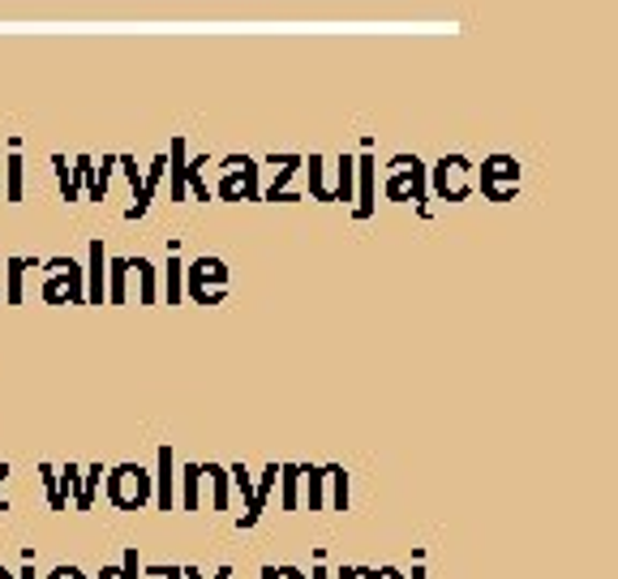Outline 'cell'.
Segmentation results:
<instances>
[{"label": "cell", "instance_id": "1", "mask_svg": "<svg viewBox=\"0 0 618 579\" xmlns=\"http://www.w3.org/2000/svg\"><path fill=\"white\" fill-rule=\"evenodd\" d=\"M391 202H412L430 220V168L417 155H391L387 159V180H383Z\"/></svg>", "mask_w": 618, "mask_h": 579}, {"label": "cell", "instance_id": "2", "mask_svg": "<svg viewBox=\"0 0 618 579\" xmlns=\"http://www.w3.org/2000/svg\"><path fill=\"white\" fill-rule=\"evenodd\" d=\"M228 288H232V270L216 254H202V258H194L185 267V297L194 305H223Z\"/></svg>", "mask_w": 618, "mask_h": 579}, {"label": "cell", "instance_id": "3", "mask_svg": "<svg viewBox=\"0 0 618 579\" xmlns=\"http://www.w3.org/2000/svg\"><path fill=\"white\" fill-rule=\"evenodd\" d=\"M40 267H44L40 297H44L47 305H87V270L78 267L74 258L56 254V258H47Z\"/></svg>", "mask_w": 618, "mask_h": 579}, {"label": "cell", "instance_id": "4", "mask_svg": "<svg viewBox=\"0 0 618 579\" xmlns=\"http://www.w3.org/2000/svg\"><path fill=\"white\" fill-rule=\"evenodd\" d=\"M108 477V502L117 506V511H142L146 502H155V481H151V472L142 468V464H117L112 472H103Z\"/></svg>", "mask_w": 618, "mask_h": 579}, {"label": "cell", "instance_id": "5", "mask_svg": "<svg viewBox=\"0 0 618 579\" xmlns=\"http://www.w3.org/2000/svg\"><path fill=\"white\" fill-rule=\"evenodd\" d=\"M223 202H263L258 185V159L254 155H223L220 159V185L211 189Z\"/></svg>", "mask_w": 618, "mask_h": 579}, {"label": "cell", "instance_id": "6", "mask_svg": "<svg viewBox=\"0 0 618 579\" xmlns=\"http://www.w3.org/2000/svg\"><path fill=\"white\" fill-rule=\"evenodd\" d=\"M473 159L468 155H442L439 164L430 168V193L439 198V202H464V198H473Z\"/></svg>", "mask_w": 618, "mask_h": 579}, {"label": "cell", "instance_id": "7", "mask_svg": "<svg viewBox=\"0 0 618 579\" xmlns=\"http://www.w3.org/2000/svg\"><path fill=\"white\" fill-rule=\"evenodd\" d=\"M520 159L516 155H507V151H498V155H486L482 159V172H473V185H482V193H486L489 202H511L516 193H520Z\"/></svg>", "mask_w": 618, "mask_h": 579}, {"label": "cell", "instance_id": "8", "mask_svg": "<svg viewBox=\"0 0 618 579\" xmlns=\"http://www.w3.org/2000/svg\"><path fill=\"white\" fill-rule=\"evenodd\" d=\"M374 211H378V164H374V142L361 137L356 180H353V215L365 223V220H374Z\"/></svg>", "mask_w": 618, "mask_h": 579}, {"label": "cell", "instance_id": "9", "mask_svg": "<svg viewBox=\"0 0 618 579\" xmlns=\"http://www.w3.org/2000/svg\"><path fill=\"white\" fill-rule=\"evenodd\" d=\"M301 164H306V155H297V151H288V155H271V168H279V172H275V180L263 189V202H301V193L288 189L293 177L301 172Z\"/></svg>", "mask_w": 618, "mask_h": 579}, {"label": "cell", "instance_id": "10", "mask_svg": "<svg viewBox=\"0 0 618 579\" xmlns=\"http://www.w3.org/2000/svg\"><path fill=\"white\" fill-rule=\"evenodd\" d=\"M164 177H168V151H159V155L151 159V168L142 172V185H137V193H133V207L125 211V220H142V215L151 211V202H155Z\"/></svg>", "mask_w": 618, "mask_h": 579}, {"label": "cell", "instance_id": "11", "mask_svg": "<svg viewBox=\"0 0 618 579\" xmlns=\"http://www.w3.org/2000/svg\"><path fill=\"white\" fill-rule=\"evenodd\" d=\"M155 506L159 511H173L177 506V459H173V446L164 443L155 455Z\"/></svg>", "mask_w": 618, "mask_h": 579}, {"label": "cell", "instance_id": "12", "mask_svg": "<svg viewBox=\"0 0 618 579\" xmlns=\"http://www.w3.org/2000/svg\"><path fill=\"white\" fill-rule=\"evenodd\" d=\"M26 270H40V263H35L31 254L4 258V288H0L4 305H22V301H26Z\"/></svg>", "mask_w": 618, "mask_h": 579}, {"label": "cell", "instance_id": "13", "mask_svg": "<svg viewBox=\"0 0 618 579\" xmlns=\"http://www.w3.org/2000/svg\"><path fill=\"white\" fill-rule=\"evenodd\" d=\"M275 481H279V464L271 459L263 468V477L254 481V498L245 502V511L236 515V528H254L258 520H263V511H266V498H271V490H275Z\"/></svg>", "mask_w": 618, "mask_h": 579}, {"label": "cell", "instance_id": "14", "mask_svg": "<svg viewBox=\"0 0 618 579\" xmlns=\"http://www.w3.org/2000/svg\"><path fill=\"white\" fill-rule=\"evenodd\" d=\"M4 202H22L26 193V164H22V137H9V155H4Z\"/></svg>", "mask_w": 618, "mask_h": 579}, {"label": "cell", "instance_id": "15", "mask_svg": "<svg viewBox=\"0 0 618 579\" xmlns=\"http://www.w3.org/2000/svg\"><path fill=\"white\" fill-rule=\"evenodd\" d=\"M82 270H87V305H103L108 301V288H103V279H108V254H103V241L99 236L90 241V263Z\"/></svg>", "mask_w": 618, "mask_h": 579}, {"label": "cell", "instance_id": "16", "mask_svg": "<svg viewBox=\"0 0 618 579\" xmlns=\"http://www.w3.org/2000/svg\"><path fill=\"white\" fill-rule=\"evenodd\" d=\"M164 305L185 301V263H180V241H168V263H164Z\"/></svg>", "mask_w": 618, "mask_h": 579}, {"label": "cell", "instance_id": "17", "mask_svg": "<svg viewBox=\"0 0 618 579\" xmlns=\"http://www.w3.org/2000/svg\"><path fill=\"white\" fill-rule=\"evenodd\" d=\"M301 502L309 511H327V464H301Z\"/></svg>", "mask_w": 618, "mask_h": 579}, {"label": "cell", "instance_id": "18", "mask_svg": "<svg viewBox=\"0 0 618 579\" xmlns=\"http://www.w3.org/2000/svg\"><path fill=\"white\" fill-rule=\"evenodd\" d=\"M309 193L318 202H340V177L331 180L327 155H309Z\"/></svg>", "mask_w": 618, "mask_h": 579}, {"label": "cell", "instance_id": "19", "mask_svg": "<svg viewBox=\"0 0 618 579\" xmlns=\"http://www.w3.org/2000/svg\"><path fill=\"white\" fill-rule=\"evenodd\" d=\"M130 275L137 279V305H159V270L151 258H130Z\"/></svg>", "mask_w": 618, "mask_h": 579}, {"label": "cell", "instance_id": "20", "mask_svg": "<svg viewBox=\"0 0 618 579\" xmlns=\"http://www.w3.org/2000/svg\"><path fill=\"white\" fill-rule=\"evenodd\" d=\"M353 502V481L344 464H327V511H349Z\"/></svg>", "mask_w": 618, "mask_h": 579}, {"label": "cell", "instance_id": "21", "mask_svg": "<svg viewBox=\"0 0 618 579\" xmlns=\"http://www.w3.org/2000/svg\"><path fill=\"white\" fill-rule=\"evenodd\" d=\"M177 472H180V490H177L180 511H202V464H177Z\"/></svg>", "mask_w": 618, "mask_h": 579}, {"label": "cell", "instance_id": "22", "mask_svg": "<svg viewBox=\"0 0 618 579\" xmlns=\"http://www.w3.org/2000/svg\"><path fill=\"white\" fill-rule=\"evenodd\" d=\"M108 305H125L130 301V258L108 254Z\"/></svg>", "mask_w": 618, "mask_h": 579}, {"label": "cell", "instance_id": "23", "mask_svg": "<svg viewBox=\"0 0 618 579\" xmlns=\"http://www.w3.org/2000/svg\"><path fill=\"white\" fill-rule=\"evenodd\" d=\"M202 486H211V506L228 511L232 506V477L228 464H202Z\"/></svg>", "mask_w": 618, "mask_h": 579}, {"label": "cell", "instance_id": "24", "mask_svg": "<svg viewBox=\"0 0 618 579\" xmlns=\"http://www.w3.org/2000/svg\"><path fill=\"white\" fill-rule=\"evenodd\" d=\"M279 506L301 511V464H279Z\"/></svg>", "mask_w": 618, "mask_h": 579}, {"label": "cell", "instance_id": "25", "mask_svg": "<svg viewBox=\"0 0 618 579\" xmlns=\"http://www.w3.org/2000/svg\"><path fill=\"white\" fill-rule=\"evenodd\" d=\"M99 486H103V464H87V468H82V481H78V493H74V506H78V511H90L95 498H99Z\"/></svg>", "mask_w": 618, "mask_h": 579}, {"label": "cell", "instance_id": "26", "mask_svg": "<svg viewBox=\"0 0 618 579\" xmlns=\"http://www.w3.org/2000/svg\"><path fill=\"white\" fill-rule=\"evenodd\" d=\"M202 168H207V155L202 159H185V193H194V202H211L216 198L207 177H202Z\"/></svg>", "mask_w": 618, "mask_h": 579}, {"label": "cell", "instance_id": "27", "mask_svg": "<svg viewBox=\"0 0 618 579\" xmlns=\"http://www.w3.org/2000/svg\"><path fill=\"white\" fill-rule=\"evenodd\" d=\"M185 159H189L185 134H177L173 137V151H168V168H173V202H185Z\"/></svg>", "mask_w": 618, "mask_h": 579}, {"label": "cell", "instance_id": "28", "mask_svg": "<svg viewBox=\"0 0 618 579\" xmlns=\"http://www.w3.org/2000/svg\"><path fill=\"white\" fill-rule=\"evenodd\" d=\"M52 168H56V180H60V198H65V202H78L82 189H78V177H74V168H69V159H65L60 151L52 155Z\"/></svg>", "mask_w": 618, "mask_h": 579}, {"label": "cell", "instance_id": "29", "mask_svg": "<svg viewBox=\"0 0 618 579\" xmlns=\"http://www.w3.org/2000/svg\"><path fill=\"white\" fill-rule=\"evenodd\" d=\"M137 571H142V558H137V549L130 545V549H125V558H121L117 567H108V563H103L95 579H137Z\"/></svg>", "mask_w": 618, "mask_h": 579}, {"label": "cell", "instance_id": "30", "mask_svg": "<svg viewBox=\"0 0 618 579\" xmlns=\"http://www.w3.org/2000/svg\"><path fill=\"white\" fill-rule=\"evenodd\" d=\"M228 477H232V490L241 493V502H250V498H254V477H250V468H245L241 459H232V464H228Z\"/></svg>", "mask_w": 618, "mask_h": 579}, {"label": "cell", "instance_id": "31", "mask_svg": "<svg viewBox=\"0 0 618 579\" xmlns=\"http://www.w3.org/2000/svg\"><path fill=\"white\" fill-rule=\"evenodd\" d=\"M78 481H82V468L78 464L56 468V493H60V502H69V493H78Z\"/></svg>", "mask_w": 618, "mask_h": 579}, {"label": "cell", "instance_id": "32", "mask_svg": "<svg viewBox=\"0 0 618 579\" xmlns=\"http://www.w3.org/2000/svg\"><path fill=\"white\" fill-rule=\"evenodd\" d=\"M40 481H44L47 506H52V511H65V502H60V493H56V464H40Z\"/></svg>", "mask_w": 618, "mask_h": 579}, {"label": "cell", "instance_id": "33", "mask_svg": "<svg viewBox=\"0 0 618 579\" xmlns=\"http://www.w3.org/2000/svg\"><path fill=\"white\" fill-rule=\"evenodd\" d=\"M47 579H87V571H82V567H74V563H60V567H52V571H47Z\"/></svg>", "mask_w": 618, "mask_h": 579}, {"label": "cell", "instance_id": "34", "mask_svg": "<svg viewBox=\"0 0 618 579\" xmlns=\"http://www.w3.org/2000/svg\"><path fill=\"white\" fill-rule=\"evenodd\" d=\"M18 579H35V554H31V549L22 554V571H18Z\"/></svg>", "mask_w": 618, "mask_h": 579}, {"label": "cell", "instance_id": "35", "mask_svg": "<svg viewBox=\"0 0 618 579\" xmlns=\"http://www.w3.org/2000/svg\"><path fill=\"white\" fill-rule=\"evenodd\" d=\"M309 579H331V571H327V554H322V549H318V563H313Z\"/></svg>", "mask_w": 618, "mask_h": 579}, {"label": "cell", "instance_id": "36", "mask_svg": "<svg viewBox=\"0 0 618 579\" xmlns=\"http://www.w3.org/2000/svg\"><path fill=\"white\" fill-rule=\"evenodd\" d=\"M279 579H309L306 571H301V567H293V563H284V567H279Z\"/></svg>", "mask_w": 618, "mask_h": 579}, {"label": "cell", "instance_id": "37", "mask_svg": "<svg viewBox=\"0 0 618 579\" xmlns=\"http://www.w3.org/2000/svg\"><path fill=\"white\" fill-rule=\"evenodd\" d=\"M404 579H426V554L417 549V563H412V576H404Z\"/></svg>", "mask_w": 618, "mask_h": 579}, {"label": "cell", "instance_id": "38", "mask_svg": "<svg viewBox=\"0 0 618 579\" xmlns=\"http://www.w3.org/2000/svg\"><path fill=\"white\" fill-rule=\"evenodd\" d=\"M4 481H9V464L0 459V490H4ZM0 511H9V502H4V498H0Z\"/></svg>", "mask_w": 618, "mask_h": 579}, {"label": "cell", "instance_id": "39", "mask_svg": "<svg viewBox=\"0 0 618 579\" xmlns=\"http://www.w3.org/2000/svg\"><path fill=\"white\" fill-rule=\"evenodd\" d=\"M356 579H383V571H374V567H356Z\"/></svg>", "mask_w": 618, "mask_h": 579}, {"label": "cell", "instance_id": "40", "mask_svg": "<svg viewBox=\"0 0 618 579\" xmlns=\"http://www.w3.org/2000/svg\"><path fill=\"white\" fill-rule=\"evenodd\" d=\"M378 571H383V579H404V571H399V567H378Z\"/></svg>", "mask_w": 618, "mask_h": 579}, {"label": "cell", "instance_id": "41", "mask_svg": "<svg viewBox=\"0 0 618 579\" xmlns=\"http://www.w3.org/2000/svg\"><path fill=\"white\" fill-rule=\"evenodd\" d=\"M331 579H356V567H340V571H335Z\"/></svg>", "mask_w": 618, "mask_h": 579}, {"label": "cell", "instance_id": "42", "mask_svg": "<svg viewBox=\"0 0 618 579\" xmlns=\"http://www.w3.org/2000/svg\"><path fill=\"white\" fill-rule=\"evenodd\" d=\"M180 579H202V571L198 567H180Z\"/></svg>", "mask_w": 618, "mask_h": 579}, {"label": "cell", "instance_id": "43", "mask_svg": "<svg viewBox=\"0 0 618 579\" xmlns=\"http://www.w3.org/2000/svg\"><path fill=\"white\" fill-rule=\"evenodd\" d=\"M258 579H279V567H271V563H266V567H263V576H258Z\"/></svg>", "mask_w": 618, "mask_h": 579}, {"label": "cell", "instance_id": "44", "mask_svg": "<svg viewBox=\"0 0 618 579\" xmlns=\"http://www.w3.org/2000/svg\"><path fill=\"white\" fill-rule=\"evenodd\" d=\"M164 579H180V567H168V576Z\"/></svg>", "mask_w": 618, "mask_h": 579}, {"label": "cell", "instance_id": "45", "mask_svg": "<svg viewBox=\"0 0 618 579\" xmlns=\"http://www.w3.org/2000/svg\"><path fill=\"white\" fill-rule=\"evenodd\" d=\"M0 579H18V576H13V571H9V567H0Z\"/></svg>", "mask_w": 618, "mask_h": 579}, {"label": "cell", "instance_id": "46", "mask_svg": "<svg viewBox=\"0 0 618 579\" xmlns=\"http://www.w3.org/2000/svg\"><path fill=\"white\" fill-rule=\"evenodd\" d=\"M0 202H4V193H0Z\"/></svg>", "mask_w": 618, "mask_h": 579}, {"label": "cell", "instance_id": "47", "mask_svg": "<svg viewBox=\"0 0 618 579\" xmlns=\"http://www.w3.org/2000/svg\"><path fill=\"white\" fill-rule=\"evenodd\" d=\"M0 301H4V297H0Z\"/></svg>", "mask_w": 618, "mask_h": 579}]
</instances>
